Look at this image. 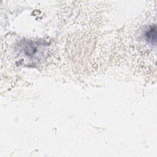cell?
Wrapping results in <instances>:
<instances>
[{
  "label": "cell",
  "instance_id": "cell-1",
  "mask_svg": "<svg viewBox=\"0 0 157 157\" xmlns=\"http://www.w3.org/2000/svg\"><path fill=\"white\" fill-rule=\"evenodd\" d=\"M156 28L155 25L151 26L145 33V39L150 44H155L156 39Z\"/></svg>",
  "mask_w": 157,
  "mask_h": 157
}]
</instances>
